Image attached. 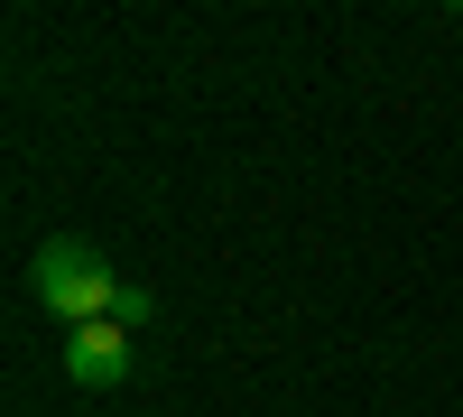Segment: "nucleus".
<instances>
[{
	"label": "nucleus",
	"instance_id": "1",
	"mask_svg": "<svg viewBox=\"0 0 463 417\" xmlns=\"http://www.w3.org/2000/svg\"><path fill=\"white\" fill-rule=\"evenodd\" d=\"M28 288H37V307H47V316H65V334H74V325H102L111 307H121V279H111V260H102L93 242H74V232L37 242Z\"/></svg>",
	"mask_w": 463,
	"mask_h": 417
},
{
	"label": "nucleus",
	"instance_id": "2",
	"mask_svg": "<svg viewBox=\"0 0 463 417\" xmlns=\"http://www.w3.org/2000/svg\"><path fill=\"white\" fill-rule=\"evenodd\" d=\"M65 371H74V381H84V390H111V381H130V334L121 325H74L65 334Z\"/></svg>",
	"mask_w": 463,
	"mask_h": 417
},
{
	"label": "nucleus",
	"instance_id": "3",
	"mask_svg": "<svg viewBox=\"0 0 463 417\" xmlns=\"http://www.w3.org/2000/svg\"><path fill=\"white\" fill-rule=\"evenodd\" d=\"M148 307H158V297H148V288H121V307H111V325L130 334V325H148Z\"/></svg>",
	"mask_w": 463,
	"mask_h": 417
}]
</instances>
